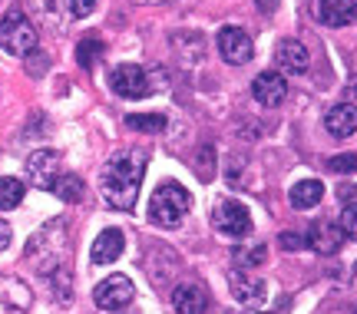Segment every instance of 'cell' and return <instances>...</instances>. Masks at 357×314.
<instances>
[{
  "instance_id": "6da1fadb",
  "label": "cell",
  "mask_w": 357,
  "mask_h": 314,
  "mask_svg": "<svg viewBox=\"0 0 357 314\" xmlns=\"http://www.w3.org/2000/svg\"><path fill=\"white\" fill-rule=\"evenodd\" d=\"M142 176H146V152L129 149L106 159L100 172V195L116 212H129L139 199Z\"/></svg>"
},
{
  "instance_id": "7a4b0ae2",
  "label": "cell",
  "mask_w": 357,
  "mask_h": 314,
  "mask_svg": "<svg viewBox=\"0 0 357 314\" xmlns=\"http://www.w3.org/2000/svg\"><path fill=\"white\" fill-rule=\"evenodd\" d=\"M192 209V195L178 182H159L149 195V222L159 228H178Z\"/></svg>"
},
{
  "instance_id": "3957f363",
  "label": "cell",
  "mask_w": 357,
  "mask_h": 314,
  "mask_svg": "<svg viewBox=\"0 0 357 314\" xmlns=\"http://www.w3.org/2000/svg\"><path fill=\"white\" fill-rule=\"evenodd\" d=\"M37 27L30 24V17H26L20 7H13V10L3 13V20H0V47L13 57H30V53L37 50Z\"/></svg>"
},
{
  "instance_id": "277c9868",
  "label": "cell",
  "mask_w": 357,
  "mask_h": 314,
  "mask_svg": "<svg viewBox=\"0 0 357 314\" xmlns=\"http://www.w3.org/2000/svg\"><path fill=\"white\" fill-rule=\"evenodd\" d=\"M109 89L123 100H142L149 96V76L136 63H119L109 70Z\"/></svg>"
},
{
  "instance_id": "5b68a950",
  "label": "cell",
  "mask_w": 357,
  "mask_h": 314,
  "mask_svg": "<svg viewBox=\"0 0 357 314\" xmlns=\"http://www.w3.org/2000/svg\"><path fill=\"white\" fill-rule=\"evenodd\" d=\"M132 294H136V288H132V281L126 275H109L93 288V301L102 311H123L132 301Z\"/></svg>"
},
{
  "instance_id": "8992f818",
  "label": "cell",
  "mask_w": 357,
  "mask_h": 314,
  "mask_svg": "<svg viewBox=\"0 0 357 314\" xmlns=\"http://www.w3.org/2000/svg\"><path fill=\"white\" fill-rule=\"evenodd\" d=\"M212 222H215V228L225 239H245L252 232V215H248V209H245L242 202H235V199L218 202Z\"/></svg>"
},
{
  "instance_id": "52a82bcc",
  "label": "cell",
  "mask_w": 357,
  "mask_h": 314,
  "mask_svg": "<svg viewBox=\"0 0 357 314\" xmlns=\"http://www.w3.org/2000/svg\"><path fill=\"white\" fill-rule=\"evenodd\" d=\"M218 53L231 66H245L255 57V43H252V37L245 33L242 27H222L218 30Z\"/></svg>"
},
{
  "instance_id": "ba28073f",
  "label": "cell",
  "mask_w": 357,
  "mask_h": 314,
  "mask_svg": "<svg viewBox=\"0 0 357 314\" xmlns=\"http://www.w3.org/2000/svg\"><path fill=\"white\" fill-rule=\"evenodd\" d=\"M60 176V152L56 149H37L26 159V179L37 188H53Z\"/></svg>"
},
{
  "instance_id": "9c48e42d",
  "label": "cell",
  "mask_w": 357,
  "mask_h": 314,
  "mask_svg": "<svg viewBox=\"0 0 357 314\" xmlns=\"http://www.w3.org/2000/svg\"><path fill=\"white\" fill-rule=\"evenodd\" d=\"M229 288H231V298H235V301H242L245 308H261V304H265V298H268L265 281L245 275L242 268L229 271Z\"/></svg>"
},
{
  "instance_id": "30bf717a",
  "label": "cell",
  "mask_w": 357,
  "mask_h": 314,
  "mask_svg": "<svg viewBox=\"0 0 357 314\" xmlns=\"http://www.w3.org/2000/svg\"><path fill=\"white\" fill-rule=\"evenodd\" d=\"M311 13L324 27H347L357 17V0H311Z\"/></svg>"
},
{
  "instance_id": "8fae6325",
  "label": "cell",
  "mask_w": 357,
  "mask_h": 314,
  "mask_svg": "<svg viewBox=\"0 0 357 314\" xmlns=\"http://www.w3.org/2000/svg\"><path fill=\"white\" fill-rule=\"evenodd\" d=\"M252 96H255L261 106L275 110V106H281V103H284V96H288V83H284V76H281V73L265 70V73L255 76V83H252Z\"/></svg>"
},
{
  "instance_id": "7c38bea8",
  "label": "cell",
  "mask_w": 357,
  "mask_h": 314,
  "mask_svg": "<svg viewBox=\"0 0 357 314\" xmlns=\"http://www.w3.org/2000/svg\"><path fill=\"white\" fill-rule=\"evenodd\" d=\"M324 129L334 139H347L357 133V106L354 103H334L331 110L324 113Z\"/></svg>"
},
{
  "instance_id": "4fadbf2b",
  "label": "cell",
  "mask_w": 357,
  "mask_h": 314,
  "mask_svg": "<svg viewBox=\"0 0 357 314\" xmlns=\"http://www.w3.org/2000/svg\"><path fill=\"white\" fill-rule=\"evenodd\" d=\"M123 248H126L123 232H119V228H106V232L96 235L93 248H89V258H93V264H113L116 258L123 255Z\"/></svg>"
},
{
  "instance_id": "5bb4252c",
  "label": "cell",
  "mask_w": 357,
  "mask_h": 314,
  "mask_svg": "<svg viewBox=\"0 0 357 314\" xmlns=\"http://www.w3.org/2000/svg\"><path fill=\"white\" fill-rule=\"evenodd\" d=\"M305 245H311L321 255H334V251L344 245V232H341V225H334V222H318L305 235Z\"/></svg>"
},
{
  "instance_id": "9a60e30c",
  "label": "cell",
  "mask_w": 357,
  "mask_h": 314,
  "mask_svg": "<svg viewBox=\"0 0 357 314\" xmlns=\"http://www.w3.org/2000/svg\"><path fill=\"white\" fill-rule=\"evenodd\" d=\"M172 304H176V314H205L208 294L199 285H178L172 291Z\"/></svg>"
},
{
  "instance_id": "2e32d148",
  "label": "cell",
  "mask_w": 357,
  "mask_h": 314,
  "mask_svg": "<svg viewBox=\"0 0 357 314\" xmlns=\"http://www.w3.org/2000/svg\"><path fill=\"white\" fill-rule=\"evenodd\" d=\"M278 63H281V70H288V73H305L307 70V47L301 43V40H281L278 43Z\"/></svg>"
},
{
  "instance_id": "e0dca14e",
  "label": "cell",
  "mask_w": 357,
  "mask_h": 314,
  "mask_svg": "<svg viewBox=\"0 0 357 314\" xmlns=\"http://www.w3.org/2000/svg\"><path fill=\"white\" fill-rule=\"evenodd\" d=\"M324 199V182L318 179H301V182H294L291 192H288V202H291V209H314L318 202Z\"/></svg>"
},
{
  "instance_id": "ac0fdd59",
  "label": "cell",
  "mask_w": 357,
  "mask_h": 314,
  "mask_svg": "<svg viewBox=\"0 0 357 314\" xmlns=\"http://www.w3.org/2000/svg\"><path fill=\"white\" fill-rule=\"evenodd\" d=\"M50 192H56L63 202H70V205H77L79 199H83V192H86V186H83V179L79 176H56V182H53Z\"/></svg>"
},
{
  "instance_id": "d6986e66",
  "label": "cell",
  "mask_w": 357,
  "mask_h": 314,
  "mask_svg": "<svg viewBox=\"0 0 357 314\" xmlns=\"http://www.w3.org/2000/svg\"><path fill=\"white\" fill-rule=\"evenodd\" d=\"M26 195V182L13 176H3L0 179V209H17Z\"/></svg>"
},
{
  "instance_id": "ffe728a7",
  "label": "cell",
  "mask_w": 357,
  "mask_h": 314,
  "mask_svg": "<svg viewBox=\"0 0 357 314\" xmlns=\"http://www.w3.org/2000/svg\"><path fill=\"white\" fill-rule=\"evenodd\" d=\"M126 126L129 129H136V133H162V129H166V116H159V113H129Z\"/></svg>"
},
{
  "instance_id": "44dd1931",
  "label": "cell",
  "mask_w": 357,
  "mask_h": 314,
  "mask_svg": "<svg viewBox=\"0 0 357 314\" xmlns=\"http://www.w3.org/2000/svg\"><path fill=\"white\" fill-rule=\"evenodd\" d=\"M100 57H102V40H96V37L79 40V47H77V60H79V66H83V70H93Z\"/></svg>"
},
{
  "instance_id": "7402d4cb",
  "label": "cell",
  "mask_w": 357,
  "mask_h": 314,
  "mask_svg": "<svg viewBox=\"0 0 357 314\" xmlns=\"http://www.w3.org/2000/svg\"><path fill=\"white\" fill-rule=\"evenodd\" d=\"M265 245H255V248H238L235 251V264L238 268H255V264L265 262Z\"/></svg>"
},
{
  "instance_id": "603a6c76",
  "label": "cell",
  "mask_w": 357,
  "mask_h": 314,
  "mask_svg": "<svg viewBox=\"0 0 357 314\" xmlns=\"http://www.w3.org/2000/svg\"><path fill=\"white\" fill-rule=\"evenodd\" d=\"M328 169H331V172H341V176L357 172V152H344V156H334V159H328Z\"/></svg>"
},
{
  "instance_id": "cb8c5ba5",
  "label": "cell",
  "mask_w": 357,
  "mask_h": 314,
  "mask_svg": "<svg viewBox=\"0 0 357 314\" xmlns=\"http://www.w3.org/2000/svg\"><path fill=\"white\" fill-rule=\"evenodd\" d=\"M96 3H100V0H63L66 13H70V17H77V20L89 17V13L96 10Z\"/></svg>"
},
{
  "instance_id": "d4e9b609",
  "label": "cell",
  "mask_w": 357,
  "mask_h": 314,
  "mask_svg": "<svg viewBox=\"0 0 357 314\" xmlns=\"http://www.w3.org/2000/svg\"><path fill=\"white\" fill-rule=\"evenodd\" d=\"M341 232L344 239H357V205H347L344 215H341Z\"/></svg>"
},
{
  "instance_id": "484cf974",
  "label": "cell",
  "mask_w": 357,
  "mask_h": 314,
  "mask_svg": "<svg viewBox=\"0 0 357 314\" xmlns=\"http://www.w3.org/2000/svg\"><path fill=\"white\" fill-rule=\"evenodd\" d=\"M281 245H284V248H301L305 239H301L298 232H284V235H281Z\"/></svg>"
},
{
  "instance_id": "4316f807",
  "label": "cell",
  "mask_w": 357,
  "mask_h": 314,
  "mask_svg": "<svg viewBox=\"0 0 357 314\" xmlns=\"http://www.w3.org/2000/svg\"><path fill=\"white\" fill-rule=\"evenodd\" d=\"M10 239H13V228L7 225L3 218H0V251H3V248H10Z\"/></svg>"
},
{
  "instance_id": "83f0119b",
  "label": "cell",
  "mask_w": 357,
  "mask_h": 314,
  "mask_svg": "<svg viewBox=\"0 0 357 314\" xmlns=\"http://www.w3.org/2000/svg\"><path fill=\"white\" fill-rule=\"evenodd\" d=\"M347 100L357 103V83H351V87H347Z\"/></svg>"
},
{
  "instance_id": "f1b7e54d",
  "label": "cell",
  "mask_w": 357,
  "mask_h": 314,
  "mask_svg": "<svg viewBox=\"0 0 357 314\" xmlns=\"http://www.w3.org/2000/svg\"><path fill=\"white\" fill-rule=\"evenodd\" d=\"M258 3H261V10H265V13L275 10V0H258Z\"/></svg>"
},
{
  "instance_id": "f546056e",
  "label": "cell",
  "mask_w": 357,
  "mask_h": 314,
  "mask_svg": "<svg viewBox=\"0 0 357 314\" xmlns=\"http://www.w3.org/2000/svg\"><path fill=\"white\" fill-rule=\"evenodd\" d=\"M139 3H166V0H139Z\"/></svg>"
},
{
  "instance_id": "4dcf8cb0",
  "label": "cell",
  "mask_w": 357,
  "mask_h": 314,
  "mask_svg": "<svg viewBox=\"0 0 357 314\" xmlns=\"http://www.w3.org/2000/svg\"><path fill=\"white\" fill-rule=\"evenodd\" d=\"M354 275H357V264H354Z\"/></svg>"
}]
</instances>
